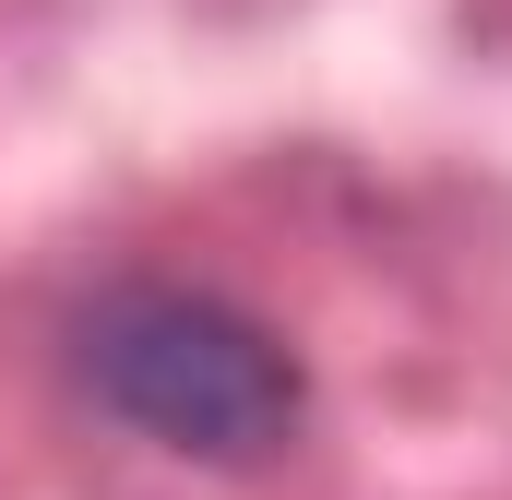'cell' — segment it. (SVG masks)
Wrapping results in <instances>:
<instances>
[{
  "instance_id": "1",
  "label": "cell",
  "mask_w": 512,
  "mask_h": 500,
  "mask_svg": "<svg viewBox=\"0 0 512 500\" xmlns=\"http://www.w3.org/2000/svg\"><path fill=\"white\" fill-rule=\"evenodd\" d=\"M72 381L96 417L179 465H274L310 429V358L227 286L179 274H120L72 310Z\"/></svg>"
}]
</instances>
